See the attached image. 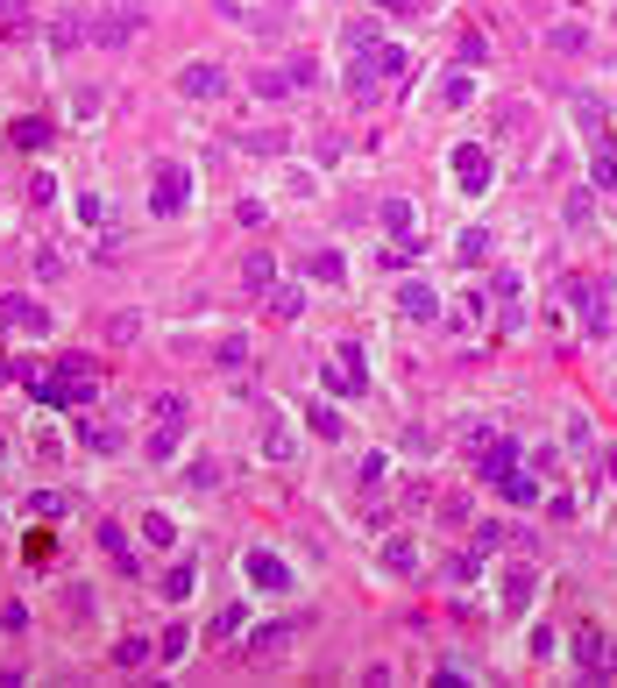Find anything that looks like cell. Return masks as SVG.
Wrapping results in <instances>:
<instances>
[{"label":"cell","instance_id":"cell-9","mask_svg":"<svg viewBox=\"0 0 617 688\" xmlns=\"http://www.w3.org/2000/svg\"><path fill=\"white\" fill-rule=\"evenodd\" d=\"M469 462L483 469V483H511V476H518V462H525V447H518V440H483Z\"/></svg>","mask_w":617,"mask_h":688},{"label":"cell","instance_id":"cell-53","mask_svg":"<svg viewBox=\"0 0 617 688\" xmlns=\"http://www.w3.org/2000/svg\"><path fill=\"white\" fill-rule=\"evenodd\" d=\"M0 384H8V362H0Z\"/></svg>","mask_w":617,"mask_h":688},{"label":"cell","instance_id":"cell-15","mask_svg":"<svg viewBox=\"0 0 617 688\" xmlns=\"http://www.w3.org/2000/svg\"><path fill=\"white\" fill-rule=\"evenodd\" d=\"M15 376H22V391H29L36 405H64V384H57V362H22Z\"/></svg>","mask_w":617,"mask_h":688},{"label":"cell","instance_id":"cell-43","mask_svg":"<svg viewBox=\"0 0 617 688\" xmlns=\"http://www.w3.org/2000/svg\"><path fill=\"white\" fill-rule=\"evenodd\" d=\"M192 582H199L192 568H171V575H164V596H171V603H185V596H192Z\"/></svg>","mask_w":617,"mask_h":688},{"label":"cell","instance_id":"cell-34","mask_svg":"<svg viewBox=\"0 0 617 688\" xmlns=\"http://www.w3.org/2000/svg\"><path fill=\"white\" fill-rule=\"evenodd\" d=\"M454 256H461V263H483V256H490V227H469V235L454 242Z\"/></svg>","mask_w":617,"mask_h":688},{"label":"cell","instance_id":"cell-2","mask_svg":"<svg viewBox=\"0 0 617 688\" xmlns=\"http://www.w3.org/2000/svg\"><path fill=\"white\" fill-rule=\"evenodd\" d=\"M575 121H582V135H589V178H596L603 192H617V142H610L603 107H596V100H575Z\"/></svg>","mask_w":617,"mask_h":688},{"label":"cell","instance_id":"cell-11","mask_svg":"<svg viewBox=\"0 0 617 688\" xmlns=\"http://www.w3.org/2000/svg\"><path fill=\"white\" fill-rule=\"evenodd\" d=\"M242 575H249L256 589H291V568H284V554H270V547H249V554H242Z\"/></svg>","mask_w":617,"mask_h":688},{"label":"cell","instance_id":"cell-33","mask_svg":"<svg viewBox=\"0 0 617 688\" xmlns=\"http://www.w3.org/2000/svg\"><path fill=\"white\" fill-rule=\"evenodd\" d=\"M547 50H589V29H575V22H554L547 36H539Z\"/></svg>","mask_w":617,"mask_h":688},{"label":"cell","instance_id":"cell-19","mask_svg":"<svg viewBox=\"0 0 617 688\" xmlns=\"http://www.w3.org/2000/svg\"><path fill=\"white\" fill-rule=\"evenodd\" d=\"M263 419H270V426H263V454H270V462H291V454H298V433H291L270 405H263Z\"/></svg>","mask_w":617,"mask_h":688},{"label":"cell","instance_id":"cell-18","mask_svg":"<svg viewBox=\"0 0 617 688\" xmlns=\"http://www.w3.org/2000/svg\"><path fill=\"white\" fill-rule=\"evenodd\" d=\"M149 426H192L185 391H157V398H149Z\"/></svg>","mask_w":617,"mask_h":688},{"label":"cell","instance_id":"cell-4","mask_svg":"<svg viewBox=\"0 0 617 688\" xmlns=\"http://www.w3.org/2000/svg\"><path fill=\"white\" fill-rule=\"evenodd\" d=\"M185 199H192V171H185V164H157V178H149V213H157V220H178Z\"/></svg>","mask_w":617,"mask_h":688},{"label":"cell","instance_id":"cell-54","mask_svg":"<svg viewBox=\"0 0 617 688\" xmlns=\"http://www.w3.org/2000/svg\"><path fill=\"white\" fill-rule=\"evenodd\" d=\"M284 8H298V0H284Z\"/></svg>","mask_w":617,"mask_h":688},{"label":"cell","instance_id":"cell-14","mask_svg":"<svg viewBox=\"0 0 617 688\" xmlns=\"http://www.w3.org/2000/svg\"><path fill=\"white\" fill-rule=\"evenodd\" d=\"M398 305H405V320H426V327L440 320V291H433L426 277H405V284H398Z\"/></svg>","mask_w":617,"mask_h":688},{"label":"cell","instance_id":"cell-23","mask_svg":"<svg viewBox=\"0 0 617 688\" xmlns=\"http://www.w3.org/2000/svg\"><path fill=\"white\" fill-rule=\"evenodd\" d=\"M249 93H256V100H284V93H298V86H291V71H284V64H263L256 79H249Z\"/></svg>","mask_w":617,"mask_h":688},{"label":"cell","instance_id":"cell-1","mask_svg":"<svg viewBox=\"0 0 617 688\" xmlns=\"http://www.w3.org/2000/svg\"><path fill=\"white\" fill-rule=\"evenodd\" d=\"M405 71H412L405 43H369V57H355V71H348V86H355V100H369L376 86H398Z\"/></svg>","mask_w":617,"mask_h":688},{"label":"cell","instance_id":"cell-25","mask_svg":"<svg viewBox=\"0 0 617 688\" xmlns=\"http://www.w3.org/2000/svg\"><path fill=\"white\" fill-rule=\"evenodd\" d=\"M383 568H391V575H419V547L412 540H383Z\"/></svg>","mask_w":617,"mask_h":688},{"label":"cell","instance_id":"cell-12","mask_svg":"<svg viewBox=\"0 0 617 688\" xmlns=\"http://www.w3.org/2000/svg\"><path fill=\"white\" fill-rule=\"evenodd\" d=\"M178 93H185V100H213V93H227V71L199 57V64H185V71H178Z\"/></svg>","mask_w":617,"mask_h":688},{"label":"cell","instance_id":"cell-42","mask_svg":"<svg viewBox=\"0 0 617 688\" xmlns=\"http://www.w3.org/2000/svg\"><path fill=\"white\" fill-rule=\"evenodd\" d=\"M15 142H22V149H43V142H50V121H15Z\"/></svg>","mask_w":617,"mask_h":688},{"label":"cell","instance_id":"cell-45","mask_svg":"<svg viewBox=\"0 0 617 688\" xmlns=\"http://www.w3.org/2000/svg\"><path fill=\"white\" fill-rule=\"evenodd\" d=\"M242 625H249V618H242V610H235V603H227V610H220V618H213V639H235Z\"/></svg>","mask_w":617,"mask_h":688},{"label":"cell","instance_id":"cell-8","mask_svg":"<svg viewBox=\"0 0 617 688\" xmlns=\"http://www.w3.org/2000/svg\"><path fill=\"white\" fill-rule=\"evenodd\" d=\"M71 440H79L86 454H121L128 447V433L107 419V412H79V426H71Z\"/></svg>","mask_w":617,"mask_h":688},{"label":"cell","instance_id":"cell-46","mask_svg":"<svg viewBox=\"0 0 617 688\" xmlns=\"http://www.w3.org/2000/svg\"><path fill=\"white\" fill-rule=\"evenodd\" d=\"M185 646H192V632H185V625H171V632H164V639H157V653H164V660H178V653H185Z\"/></svg>","mask_w":617,"mask_h":688},{"label":"cell","instance_id":"cell-41","mask_svg":"<svg viewBox=\"0 0 617 688\" xmlns=\"http://www.w3.org/2000/svg\"><path fill=\"white\" fill-rule=\"evenodd\" d=\"M71 213H79V227H100V220H107V199H93V192H79V206H71Z\"/></svg>","mask_w":617,"mask_h":688},{"label":"cell","instance_id":"cell-5","mask_svg":"<svg viewBox=\"0 0 617 688\" xmlns=\"http://www.w3.org/2000/svg\"><path fill=\"white\" fill-rule=\"evenodd\" d=\"M57 384H64V405H79V412L100 405V369H93L86 355H64V362H57Z\"/></svg>","mask_w":617,"mask_h":688},{"label":"cell","instance_id":"cell-51","mask_svg":"<svg viewBox=\"0 0 617 688\" xmlns=\"http://www.w3.org/2000/svg\"><path fill=\"white\" fill-rule=\"evenodd\" d=\"M185 483H192V490H206V483H220V462H192V469H185Z\"/></svg>","mask_w":617,"mask_h":688},{"label":"cell","instance_id":"cell-28","mask_svg":"<svg viewBox=\"0 0 617 688\" xmlns=\"http://www.w3.org/2000/svg\"><path fill=\"white\" fill-rule=\"evenodd\" d=\"M242 284H249V291H270V284H277V256H263V249H256V256L242 263Z\"/></svg>","mask_w":617,"mask_h":688},{"label":"cell","instance_id":"cell-20","mask_svg":"<svg viewBox=\"0 0 617 688\" xmlns=\"http://www.w3.org/2000/svg\"><path fill=\"white\" fill-rule=\"evenodd\" d=\"M100 547H107V561H114L121 575H142V561H135V547H128L121 525H100Z\"/></svg>","mask_w":617,"mask_h":688},{"label":"cell","instance_id":"cell-26","mask_svg":"<svg viewBox=\"0 0 617 688\" xmlns=\"http://www.w3.org/2000/svg\"><path fill=\"white\" fill-rule=\"evenodd\" d=\"M305 277H320V284H341V277H348V263H341L334 249H313V256H305Z\"/></svg>","mask_w":617,"mask_h":688},{"label":"cell","instance_id":"cell-29","mask_svg":"<svg viewBox=\"0 0 617 688\" xmlns=\"http://www.w3.org/2000/svg\"><path fill=\"white\" fill-rule=\"evenodd\" d=\"M497 490H504V497H511V504H539V469H532V462H525V469H518V476H511V483H497Z\"/></svg>","mask_w":617,"mask_h":688},{"label":"cell","instance_id":"cell-16","mask_svg":"<svg viewBox=\"0 0 617 688\" xmlns=\"http://www.w3.org/2000/svg\"><path fill=\"white\" fill-rule=\"evenodd\" d=\"M135 36H142V15H135V8L100 15V22H93V43H100V50H121V43H135Z\"/></svg>","mask_w":617,"mask_h":688},{"label":"cell","instance_id":"cell-52","mask_svg":"<svg viewBox=\"0 0 617 688\" xmlns=\"http://www.w3.org/2000/svg\"><path fill=\"white\" fill-rule=\"evenodd\" d=\"M320 384H327V391H341V398H362V391L348 384V376H341V362H334V369H320Z\"/></svg>","mask_w":617,"mask_h":688},{"label":"cell","instance_id":"cell-13","mask_svg":"<svg viewBox=\"0 0 617 688\" xmlns=\"http://www.w3.org/2000/svg\"><path fill=\"white\" fill-rule=\"evenodd\" d=\"M376 220L391 227L398 256H412V249H419V235H412V220H419V213H412V199H383V206H376Z\"/></svg>","mask_w":617,"mask_h":688},{"label":"cell","instance_id":"cell-6","mask_svg":"<svg viewBox=\"0 0 617 688\" xmlns=\"http://www.w3.org/2000/svg\"><path fill=\"white\" fill-rule=\"evenodd\" d=\"M568 298H575V313H582L589 334L610 327V284H603V277H568Z\"/></svg>","mask_w":617,"mask_h":688},{"label":"cell","instance_id":"cell-3","mask_svg":"<svg viewBox=\"0 0 617 688\" xmlns=\"http://www.w3.org/2000/svg\"><path fill=\"white\" fill-rule=\"evenodd\" d=\"M305 625H313V618H270V625H256V632H249V646H242V653H249V667L284 660V653L305 639Z\"/></svg>","mask_w":617,"mask_h":688},{"label":"cell","instance_id":"cell-32","mask_svg":"<svg viewBox=\"0 0 617 688\" xmlns=\"http://www.w3.org/2000/svg\"><path fill=\"white\" fill-rule=\"evenodd\" d=\"M561 213H568L575 235H589V227H596V199H589V192H568V206H561Z\"/></svg>","mask_w":617,"mask_h":688},{"label":"cell","instance_id":"cell-37","mask_svg":"<svg viewBox=\"0 0 617 688\" xmlns=\"http://www.w3.org/2000/svg\"><path fill=\"white\" fill-rule=\"evenodd\" d=\"M142 540H149V547H171V540H178V525H171L164 511H149V518H142Z\"/></svg>","mask_w":617,"mask_h":688},{"label":"cell","instance_id":"cell-22","mask_svg":"<svg viewBox=\"0 0 617 688\" xmlns=\"http://www.w3.org/2000/svg\"><path fill=\"white\" fill-rule=\"evenodd\" d=\"M178 447H185V426H149V440H142V462H171Z\"/></svg>","mask_w":617,"mask_h":688},{"label":"cell","instance_id":"cell-47","mask_svg":"<svg viewBox=\"0 0 617 688\" xmlns=\"http://www.w3.org/2000/svg\"><path fill=\"white\" fill-rule=\"evenodd\" d=\"M369 8H383V15H426L433 0H369Z\"/></svg>","mask_w":617,"mask_h":688},{"label":"cell","instance_id":"cell-31","mask_svg":"<svg viewBox=\"0 0 617 688\" xmlns=\"http://www.w3.org/2000/svg\"><path fill=\"white\" fill-rule=\"evenodd\" d=\"M213 362H220V369H242V362H249V334H220V341H213Z\"/></svg>","mask_w":617,"mask_h":688},{"label":"cell","instance_id":"cell-27","mask_svg":"<svg viewBox=\"0 0 617 688\" xmlns=\"http://www.w3.org/2000/svg\"><path fill=\"white\" fill-rule=\"evenodd\" d=\"M149 653H157V646H149L142 632H128V639H114V667H149Z\"/></svg>","mask_w":617,"mask_h":688},{"label":"cell","instance_id":"cell-30","mask_svg":"<svg viewBox=\"0 0 617 688\" xmlns=\"http://www.w3.org/2000/svg\"><path fill=\"white\" fill-rule=\"evenodd\" d=\"M575 660H582L589 674H603V660H610V639H603V632H582V639H575Z\"/></svg>","mask_w":617,"mask_h":688},{"label":"cell","instance_id":"cell-48","mask_svg":"<svg viewBox=\"0 0 617 688\" xmlns=\"http://www.w3.org/2000/svg\"><path fill=\"white\" fill-rule=\"evenodd\" d=\"M490 547H504V525H497V518L476 525V554H490Z\"/></svg>","mask_w":617,"mask_h":688},{"label":"cell","instance_id":"cell-17","mask_svg":"<svg viewBox=\"0 0 617 688\" xmlns=\"http://www.w3.org/2000/svg\"><path fill=\"white\" fill-rule=\"evenodd\" d=\"M532 589H539V568H532V561L504 568V610H511V618H518V610L532 603Z\"/></svg>","mask_w":617,"mask_h":688},{"label":"cell","instance_id":"cell-40","mask_svg":"<svg viewBox=\"0 0 617 688\" xmlns=\"http://www.w3.org/2000/svg\"><path fill=\"white\" fill-rule=\"evenodd\" d=\"M383 469H391V454H376V447H369V454H362V462H355V476H362V490H369V483H383Z\"/></svg>","mask_w":617,"mask_h":688},{"label":"cell","instance_id":"cell-36","mask_svg":"<svg viewBox=\"0 0 617 688\" xmlns=\"http://www.w3.org/2000/svg\"><path fill=\"white\" fill-rule=\"evenodd\" d=\"M298 305H305L298 284H270V313H277V320H298Z\"/></svg>","mask_w":617,"mask_h":688},{"label":"cell","instance_id":"cell-44","mask_svg":"<svg viewBox=\"0 0 617 688\" xmlns=\"http://www.w3.org/2000/svg\"><path fill=\"white\" fill-rule=\"evenodd\" d=\"M483 57H490V36H476V29H469V36H461V64H469V71H476Z\"/></svg>","mask_w":617,"mask_h":688},{"label":"cell","instance_id":"cell-50","mask_svg":"<svg viewBox=\"0 0 617 688\" xmlns=\"http://www.w3.org/2000/svg\"><path fill=\"white\" fill-rule=\"evenodd\" d=\"M0 632H15V639H22V632H29V610H22V603H8V610H0Z\"/></svg>","mask_w":617,"mask_h":688},{"label":"cell","instance_id":"cell-21","mask_svg":"<svg viewBox=\"0 0 617 688\" xmlns=\"http://www.w3.org/2000/svg\"><path fill=\"white\" fill-rule=\"evenodd\" d=\"M334 362H341V376L369 398V362H362V341H334Z\"/></svg>","mask_w":617,"mask_h":688},{"label":"cell","instance_id":"cell-7","mask_svg":"<svg viewBox=\"0 0 617 688\" xmlns=\"http://www.w3.org/2000/svg\"><path fill=\"white\" fill-rule=\"evenodd\" d=\"M0 327H15V334H29V341H50V305H36V298H0Z\"/></svg>","mask_w":617,"mask_h":688},{"label":"cell","instance_id":"cell-35","mask_svg":"<svg viewBox=\"0 0 617 688\" xmlns=\"http://www.w3.org/2000/svg\"><path fill=\"white\" fill-rule=\"evenodd\" d=\"M29 511H36L43 525H57V518L71 511V497H57V490H36V497H29Z\"/></svg>","mask_w":617,"mask_h":688},{"label":"cell","instance_id":"cell-39","mask_svg":"<svg viewBox=\"0 0 617 688\" xmlns=\"http://www.w3.org/2000/svg\"><path fill=\"white\" fill-rule=\"evenodd\" d=\"M135 334H142V313H114V320H107V341H121V348H128Z\"/></svg>","mask_w":617,"mask_h":688},{"label":"cell","instance_id":"cell-24","mask_svg":"<svg viewBox=\"0 0 617 688\" xmlns=\"http://www.w3.org/2000/svg\"><path fill=\"white\" fill-rule=\"evenodd\" d=\"M235 142H242V149H249V157H277V149H284V142H291V135H284V128H242V135H235Z\"/></svg>","mask_w":617,"mask_h":688},{"label":"cell","instance_id":"cell-49","mask_svg":"<svg viewBox=\"0 0 617 688\" xmlns=\"http://www.w3.org/2000/svg\"><path fill=\"white\" fill-rule=\"evenodd\" d=\"M284 71H291V86H298V93H305V86H313V79H320V71H313V57H291Z\"/></svg>","mask_w":617,"mask_h":688},{"label":"cell","instance_id":"cell-55","mask_svg":"<svg viewBox=\"0 0 617 688\" xmlns=\"http://www.w3.org/2000/svg\"><path fill=\"white\" fill-rule=\"evenodd\" d=\"M0 8H8V0H0Z\"/></svg>","mask_w":617,"mask_h":688},{"label":"cell","instance_id":"cell-10","mask_svg":"<svg viewBox=\"0 0 617 688\" xmlns=\"http://www.w3.org/2000/svg\"><path fill=\"white\" fill-rule=\"evenodd\" d=\"M454 185L469 192V199L490 192V149H483V142H461V149H454Z\"/></svg>","mask_w":617,"mask_h":688},{"label":"cell","instance_id":"cell-38","mask_svg":"<svg viewBox=\"0 0 617 688\" xmlns=\"http://www.w3.org/2000/svg\"><path fill=\"white\" fill-rule=\"evenodd\" d=\"M305 426H313L320 440H341V412H327V405H305Z\"/></svg>","mask_w":617,"mask_h":688}]
</instances>
